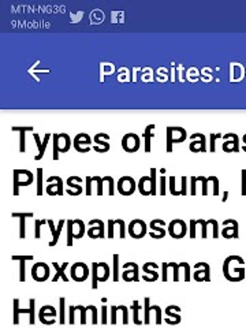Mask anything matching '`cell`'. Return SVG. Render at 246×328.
<instances>
[{
  "label": "cell",
  "mask_w": 246,
  "mask_h": 328,
  "mask_svg": "<svg viewBox=\"0 0 246 328\" xmlns=\"http://www.w3.org/2000/svg\"><path fill=\"white\" fill-rule=\"evenodd\" d=\"M115 223L118 224V226L121 227V234H119V236H121L122 239L126 236V223L123 219H115Z\"/></svg>",
  "instance_id": "obj_44"
},
{
  "label": "cell",
  "mask_w": 246,
  "mask_h": 328,
  "mask_svg": "<svg viewBox=\"0 0 246 328\" xmlns=\"http://www.w3.org/2000/svg\"><path fill=\"white\" fill-rule=\"evenodd\" d=\"M182 196H188V177H182Z\"/></svg>",
  "instance_id": "obj_53"
},
{
  "label": "cell",
  "mask_w": 246,
  "mask_h": 328,
  "mask_svg": "<svg viewBox=\"0 0 246 328\" xmlns=\"http://www.w3.org/2000/svg\"><path fill=\"white\" fill-rule=\"evenodd\" d=\"M64 302H66V299L60 298L59 299V304H60V323H64L66 320H64Z\"/></svg>",
  "instance_id": "obj_51"
},
{
  "label": "cell",
  "mask_w": 246,
  "mask_h": 328,
  "mask_svg": "<svg viewBox=\"0 0 246 328\" xmlns=\"http://www.w3.org/2000/svg\"><path fill=\"white\" fill-rule=\"evenodd\" d=\"M56 314H58V312H56V309L53 308V306H51V305H44V306H41L39 310V320L41 321L43 324H53L55 321H56Z\"/></svg>",
  "instance_id": "obj_19"
},
{
  "label": "cell",
  "mask_w": 246,
  "mask_h": 328,
  "mask_svg": "<svg viewBox=\"0 0 246 328\" xmlns=\"http://www.w3.org/2000/svg\"><path fill=\"white\" fill-rule=\"evenodd\" d=\"M92 289L96 290L99 283L102 282H107L110 275H111V271L107 263H93L92 264Z\"/></svg>",
  "instance_id": "obj_6"
},
{
  "label": "cell",
  "mask_w": 246,
  "mask_h": 328,
  "mask_svg": "<svg viewBox=\"0 0 246 328\" xmlns=\"http://www.w3.org/2000/svg\"><path fill=\"white\" fill-rule=\"evenodd\" d=\"M71 230L74 239H81L82 236L85 235V232L88 231L85 228V223L81 219H71Z\"/></svg>",
  "instance_id": "obj_28"
},
{
  "label": "cell",
  "mask_w": 246,
  "mask_h": 328,
  "mask_svg": "<svg viewBox=\"0 0 246 328\" xmlns=\"http://www.w3.org/2000/svg\"><path fill=\"white\" fill-rule=\"evenodd\" d=\"M223 275L230 282H241L245 279L246 268L243 259L239 256H228L223 263Z\"/></svg>",
  "instance_id": "obj_1"
},
{
  "label": "cell",
  "mask_w": 246,
  "mask_h": 328,
  "mask_svg": "<svg viewBox=\"0 0 246 328\" xmlns=\"http://www.w3.org/2000/svg\"><path fill=\"white\" fill-rule=\"evenodd\" d=\"M89 228H88V236L91 238V239H103V238H106V226H104V222H103L102 219H92V220H89Z\"/></svg>",
  "instance_id": "obj_11"
},
{
  "label": "cell",
  "mask_w": 246,
  "mask_h": 328,
  "mask_svg": "<svg viewBox=\"0 0 246 328\" xmlns=\"http://www.w3.org/2000/svg\"><path fill=\"white\" fill-rule=\"evenodd\" d=\"M190 150L194 152V153H198V152H207V142H205V135L201 134V133H194V134L190 135Z\"/></svg>",
  "instance_id": "obj_22"
},
{
  "label": "cell",
  "mask_w": 246,
  "mask_h": 328,
  "mask_svg": "<svg viewBox=\"0 0 246 328\" xmlns=\"http://www.w3.org/2000/svg\"><path fill=\"white\" fill-rule=\"evenodd\" d=\"M127 232L133 239H141L148 234V224L142 219H134L129 223Z\"/></svg>",
  "instance_id": "obj_9"
},
{
  "label": "cell",
  "mask_w": 246,
  "mask_h": 328,
  "mask_svg": "<svg viewBox=\"0 0 246 328\" xmlns=\"http://www.w3.org/2000/svg\"><path fill=\"white\" fill-rule=\"evenodd\" d=\"M149 298H145V324H149Z\"/></svg>",
  "instance_id": "obj_46"
},
{
  "label": "cell",
  "mask_w": 246,
  "mask_h": 328,
  "mask_svg": "<svg viewBox=\"0 0 246 328\" xmlns=\"http://www.w3.org/2000/svg\"><path fill=\"white\" fill-rule=\"evenodd\" d=\"M116 306H111V323L115 324L116 323Z\"/></svg>",
  "instance_id": "obj_61"
},
{
  "label": "cell",
  "mask_w": 246,
  "mask_h": 328,
  "mask_svg": "<svg viewBox=\"0 0 246 328\" xmlns=\"http://www.w3.org/2000/svg\"><path fill=\"white\" fill-rule=\"evenodd\" d=\"M149 236L153 239H161L167 234L166 230V222L163 219H153L149 222Z\"/></svg>",
  "instance_id": "obj_18"
},
{
  "label": "cell",
  "mask_w": 246,
  "mask_h": 328,
  "mask_svg": "<svg viewBox=\"0 0 246 328\" xmlns=\"http://www.w3.org/2000/svg\"><path fill=\"white\" fill-rule=\"evenodd\" d=\"M142 270H144L146 275H152V278H153L154 280L159 279V272H157L159 266H157V264H154V263H145Z\"/></svg>",
  "instance_id": "obj_31"
},
{
  "label": "cell",
  "mask_w": 246,
  "mask_h": 328,
  "mask_svg": "<svg viewBox=\"0 0 246 328\" xmlns=\"http://www.w3.org/2000/svg\"><path fill=\"white\" fill-rule=\"evenodd\" d=\"M66 193L71 197H77V196H81L84 192V186H82V178L81 177H77V175H71L68 177L67 181H66Z\"/></svg>",
  "instance_id": "obj_16"
},
{
  "label": "cell",
  "mask_w": 246,
  "mask_h": 328,
  "mask_svg": "<svg viewBox=\"0 0 246 328\" xmlns=\"http://www.w3.org/2000/svg\"><path fill=\"white\" fill-rule=\"evenodd\" d=\"M182 264H184L185 268V280L189 282V280L192 279V276H190V266H189L188 263H182Z\"/></svg>",
  "instance_id": "obj_56"
},
{
  "label": "cell",
  "mask_w": 246,
  "mask_h": 328,
  "mask_svg": "<svg viewBox=\"0 0 246 328\" xmlns=\"http://www.w3.org/2000/svg\"><path fill=\"white\" fill-rule=\"evenodd\" d=\"M13 260H17V261L33 260V256H13Z\"/></svg>",
  "instance_id": "obj_60"
},
{
  "label": "cell",
  "mask_w": 246,
  "mask_h": 328,
  "mask_svg": "<svg viewBox=\"0 0 246 328\" xmlns=\"http://www.w3.org/2000/svg\"><path fill=\"white\" fill-rule=\"evenodd\" d=\"M93 182L97 184V196H103L104 194V189H103V185H104V181H103V177H99V175H93L92 177Z\"/></svg>",
  "instance_id": "obj_36"
},
{
  "label": "cell",
  "mask_w": 246,
  "mask_h": 328,
  "mask_svg": "<svg viewBox=\"0 0 246 328\" xmlns=\"http://www.w3.org/2000/svg\"><path fill=\"white\" fill-rule=\"evenodd\" d=\"M13 177H14V181H13V186H14L13 194H14L15 197L20 196V188H22V186H30L34 182V175L30 170H14L13 171Z\"/></svg>",
  "instance_id": "obj_4"
},
{
  "label": "cell",
  "mask_w": 246,
  "mask_h": 328,
  "mask_svg": "<svg viewBox=\"0 0 246 328\" xmlns=\"http://www.w3.org/2000/svg\"><path fill=\"white\" fill-rule=\"evenodd\" d=\"M92 137L87 133H79L74 137V140H72V146H74V149L77 150L78 153H88V152H91L92 150Z\"/></svg>",
  "instance_id": "obj_10"
},
{
  "label": "cell",
  "mask_w": 246,
  "mask_h": 328,
  "mask_svg": "<svg viewBox=\"0 0 246 328\" xmlns=\"http://www.w3.org/2000/svg\"><path fill=\"white\" fill-rule=\"evenodd\" d=\"M20 236L25 238L26 236V227H25V219H21L20 222Z\"/></svg>",
  "instance_id": "obj_57"
},
{
  "label": "cell",
  "mask_w": 246,
  "mask_h": 328,
  "mask_svg": "<svg viewBox=\"0 0 246 328\" xmlns=\"http://www.w3.org/2000/svg\"><path fill=\"white\" fill-rule=\"evenodd\" d=\"M167 232L174 239H182L186 235V232H188V226H186V223L182 219H174V220L170 222Z\"/></svg>",
  "instance_id": "obj_15"
},
{
  "label": "cell",
  "mask_w": 246,
  "mask_h": 328,
  "mask_svg": "<svg viewBox=\"0 0 246 328\" xmlns=\"http://www.w3.org/2000/svg\"><path fill=\"white\" fill-rule=\"evenodd\" d=\"M29 309H21L20 308V299H14V323H20V313H29L30 324L34 323V299L29 301Z\"/></svg>",
  "instance_id": "obj_23"
},
{
  "label": "cell",
  "mask_w": 246,
  "mask_h": 328,
  "mask_svg": "<svg viewBox=\"0 0 246 328\" xmlns=\"http://www.w3.org/2000/svg\"><path fill=\"white\" fill-rule=\"evenodd\" d=\"M102 313H103L102 323L103 324H106L107 323V306H103V308H102Z\"/></svg>",
  "instance_id": "obj_62"
},
{
  "label": "cell",
  "mask_w": 246,
  "mask_h": 328,
  "mask_svg": "<svg viewBox=\"0 0 246 328\" xmlns=\"http://www.w3.org/2000/svg\"><path fill=\"white\" fill-rule=\"evenodd\" d=\"M110 140L111 137L106 133H97L93 135V150L97 153H107L110 150Z\"/></svg>",
  "instance_id": "obj_17"
},
{
  "label": "cell",
  "mask_w": 246,
  "mask_h": 328,
  "mask_svg": "<svg viewBox=\"0 0 246 328\" xmlns=\"http://www.w3.org/2000/svg\"><path fill=\"white\" fill-rule=\"evenodd\" d=\"M66 226H67V246H72V230H71V219H67L66 222Z\"/></svg>",
  "instance_id": "obj_42"
},
{
  "label": "cell",
  "mask_w": 246,
  "mask_h": 328,
  "mask_svg": "<svg viewBox=\"0 0 246 328\" xmlns=\"http://www.w3.org/2000/svg\"><path fill=\"white\" fill-rule=\"evenodd\" d=\"M36 181H37V196H43L44 193V179H43V169H37V175H36Z\"/></svg>",
  "instance_id": "obj_33"
},
{
  "label": "cell",
  "mask_w": 246,
  "mask_h": 328,
  "mask_svg": "<svg viewBox=\"0 0 246 328\" xmlns=\"http://www.w3.org/2000/svg\"><path fill=\"white\" fill-rule=\"evenodd\" d=\"M11 130L13 131H20V133H26V131H33L34 127H32V126H22V127H20V126H17V127H11Z\"/></svg>",
  "instance_id": "obj_48"
},
{
  "label": "cell",
  "mask_w": 246,
  "mask_h": 328,
  "mask_svg": "<svg viewBox=\"0 0 246 328\" xmlns=\"http://www.w3.org/2000/svg\"><path fill=\"white\" fill-rule=\"evenodd\" d=\"M66 222H67V220H64V219H60V220H59V223H58V227L55 228L53 220H48V223H47V224H48L49 230H51V232H52V241L48 242L49 246H55L56 243H58L59 236H60V234H62V228H63V226L66 224Z\"/></svg>",
  "instance_id": "obj_27"
},
{
  "label": "cell",
  "mask_w": 246,
  "mask_h": 328,
  "mask_svg": "<svg viewBox=\"0 0 246 328\" xmlns=\"http://www.w3.org/2000/svg\"><path fill=\"white\" fill-rule=\"evenodd\" d=\"M52 266H53V268L56 270V274H55V276L52 278V282H58L60 278H62L64 282H68V280H70V278H68V276L64 274L66 268H68V266H70L68 263H63L62 266H59L58 263H52Z\"/></svg>",
  "instance_id": "obj_30"
},
{
  "label": "cell",
  "mask_w": 246,
  "mask_h": 328,
  "mask_svg": "<svg viewBox=\"0 0 246 328\" xmlns=\"http://www.w3.org/2000/svg\"><path fill=\"white\" fill-rule=\"evenodd\" d=\"M122 149L126 153H135L141 148V138L135 133H126L122 138Z\"/></svg>",
  "instance_id": "obj_8"
},
{
  "label": "cell",
  "mask_w": 246,
  "mask_h": 328,
  "mask_svg": "<svg viewBox=\"0 0 246 328\" xmlns=\"http://www.w3.org/2000/svg\"><path fill=\"white\" fill-rule=\"evenodd\" d=\"M154 129H156L154 125H148L144 130V149L146 153H149L152 149V138L154 137Z\"/></svg>",
  "instance_id": "obj_29"
},
{
  "label": "cell",
  "mask_w": 246,
  "mask_h": 328,
  "mask_svg": "<svg viewBox=\"0 0 246 328\" xmlns=\"http://www.w3.org/2000/svg\"><path fill=\"white\" fill-rule=\"evenodd\" d=\"M103 181H104V182H108V194H110V196H114V194H115V181H114V178L110 177V175H104V177H103Z\"/></svg>",
  "instance_id": "obj_35"
},
{
  "label": "cell",
  "mask_w": 246,
  "mask_h": 328,
  "mask_svg": "<svg viewBox=\"0 0 246 328\" xmlns=\"http://www.w3.org/2000/svg\"><path fill=\"white\" fill-rule=\"evenodd\" d=\"M85 184H87V186H85V194H87V196H92V194H93V188H92L93 179H92V177H87V178H85Z\"/></svg>",
  "instance_id": "obj_41"
},
{
  "label": "cell",
  "mask_w": 246,
  "mask_h": 328,
  "mask_svg": "<svg viewBox=\"0 0 246 328\" xmlns=\"http://www.w3.org/2000/svg\"><path fill=\"white\" fill-rule=\"evenodd\" d=\"M242 141H243V146H242V150H243V152H246V134L243 135V138H242Z\"/></svg>",
  "instance_id": "obj_63"
},
{
  "label": "cell",
  "mask_w": 246,
  "mask_h": 328,
  "mask_svg": "<svg viewBox=\"0 0 246 328\" xmlns=\"http://www.w3.org/2000/svg\"><path fill=\"white\" fill-rule=\"evenodd\" d=\"M122 279L125 282H138L140 275H138V266L137 263H126L123 266V272H122Z\"/></svg>",
  "instance_id": "obj_20"
},
{
  "label": "cell",
  "mask_w": 246,
  "mask_h": 328,
  "mask_svg": "<svg viewBox=\"0 0 246 328\" xmlns=\"http://www.w3.org/2000/svg\"><path fill=\"white\" fill-rule=\"evenodd\" d=\"M222 235L226 239H231V238H238V223L234 219H227L223 222V230Z\"/></svg>",
  "instance_id": "obj_25"
},
{
  "label": "cell",
  "mask_w": 246,
  "mask_h": 328,
  "mask_svg": "<svg viewBox=\"0 0 246 328\" xmlns=\"http://www.w3.org/2000/svg\"><path fill=\"white\" fill-rule=\"evenodd\" d=\"M53 141V160L58 161L60 153H67L71 148V138L67 133H56L52 135Z\"/></svg>",
  "instance_id": "obj_3"
},
{
  "label": "cell",
  "mask_w": 246,
  "mask_h": 328,
  "mask_svg": "<svg viewBox=\"0 0 246 328\" xmlns=\"http://www.w3.org/2000/svg\"><path fill=\"white\" fill-rule=\"evenodd\" d=\"M242 190H241V194L243 196V197H246V170H242Z\"/></svg>",
  "instance_id": "obj_49"
},
{
  "label": "cell",
  "mask_w": 246,
  "mask_h": 328,
  "mask_svg": "<svg viewBox=\"0 0 246 328\" xmlns=\"http://www.w3.org/2000/svg\"><path fill=\"white\" fill-rule=\"evenodd\" d=\"M11 216L13 217H20V219H28V217H33L34 215L32 212H29V213H13V215H11Z\"/></svg>",
  "instance_id": "obj_58"
},
{
  "label": "cell",
  "mask_w": 246,
  "mask_h": 328,
  "mask_svg": "<svg viewBox=\"0 0 246 328\" xmlns=\"http://www.w3.org/2000/svg\"><path fill=\"white\" fill-rule=\"evenodd\" d=\"M201 182H203V196H207L208 194V177H204L201 175Z\"/></svg>",
  "instance_id": "obj_55"
},
{
  "label": "cell",
  "mask_w": 246,
  "mask_h": 328,
  "mask_svg": "<svg viewBox=\"0 0 246 328\" xmlns=\"http://www.w3.org/2000/svg\"><path fill=\"white\" fill-rule=\"evenodd\" d=\"M157 170L156 169H150V174L149 175H144L138 179L137 182V189L140 192L141 196L144 197H149V196H157Z\"/></svg>",
  "instance_id": "obj_2"
},
{
  "label": "cell",
  "mask_w": 246,
  "mask_h": 328,
  "mask_svg": "<svg viewBox=\"0 0 246 328\" xmlns=\"http://www.w3.org/2000/svg\"><path fill=\"white\" fill-rule=\"evenodd\" d=\"M91 275V271H89V267L85 264V263H74L71 267H70V276L74 282H85V280L89 278Z\"/></svg>",
  "instance_id": "obj_12"
},
{
  "label": "cell",
  "mask_w": 246,
  "mask_h": 328,
  "mask_svg": "<svg viewBox=\"0 0 246 328\" xmlns=\"http://www.w3.org/2000/svg\"><path fill=\"white\" fill-rule=\"evenodd\" d=\"M161 270H163L161 280H163V282H167V279H169V276H167V274H169V264H167V263H163V266H161Z\"/></svg>",
  "instance_id": "obj_54"
},
{
  "label": "cell",
  "mask_w": 246,
  "mask_h": 328,
  "mask_svg": "<svg viewBox=\"0 0 246 328\" xmlns=\"http://www.w3.org/2000/svg\"><path fill=\"white\" fill-rule=\"evenodd\" d=\"M47 186H45V193L48 196H60L62 197L64 193V189H63V181L59 175H52L49 177L47 181Z\"/></svg>",
  "instance_id": "obj_13"
},
{
  "label": "cell",
  "mask_w": 246,
  "mask_h": 328,
  "mask_svg": "<svg viewBox=\"0 0 246 328\" xmlns=\"http://www.w3.org/2000/svg\"><path fill=\"white\" fill-rule=\"evenodd\" d=\"M45 223H48V220H45V219H37L36 222H34V238L36 239H40V236H41V226L45 224Z\"/></svg>",
  "instance_id": "obj_34"
},
{
  "label": "cell",
  "mask_w": 246,
  "mask_h": 328,
  "mask_svg": "<svg viewBox=\"0 0 246 328\" xmlns=\"http://www.w3.org/2000/svg\"><path fill=\"white\" fill-rule=\"evenodd\" d=\"M223 140L226 142H223V150L227 152V153H231V152H239V138L238 135L234 134V133H227L223 137Z\"/></svg>",
  "instance_id": "obj_21"
},
{
  "label": "cell",
  "mask_w": 246,
  "mask_h": 328,
  "mask_svg": "<svg viewBox=\"0 0 246 328\" xmlns=\"http://www.w3.org/2000/svg\"><path fill=\"white\" fill-rule=\"evenodd\" d=\"M52 135L49 134V133H45V135H44V140L41 141V138H40V135L37 134V133H33V138L34 141H36V145H37V148H39V154H36L34 156V160H41L44 157V153H45V149H47V146H48L49 144V138H51Z\"/></svg>",
  "instance_id": "obj_26"
},
{
  "label": "cell",
  "mask_w": 246,
  "mask_h": 328,
  "mask_svg": "<svg viewBox=\"0 0 246 328\" xmlns=\"http://www.w3.org/2000/svg\"><path fill=\"white\" fill-rule=\"evenodd\" d=\"M114 274H112V278H114V282H118L119 280V255H114Z\"/></svg>",
  "instance_id": "obj_37"
},
{
  "label": "cell",
  "mask_w": 246,
  "mask_h": 328,
  "mask_svg": "<svg viewBox=\"0 0 246 328\" xmlns=\"http://www.w3.org/2000/svg\"><path fill=\"white\" fill-rule=\"evenodd\" d=\"M20 280H21V282H24V280H25V261H21Z\"/></svg>",
  "instance_id": "obj_59"
},
{
  "label": "cell",
  "mask_w": 246,
  "mask_h": 328,
  "mask_svg": "<svg viewBox=\"0 0 246 328\" xmlns=\"http://www.w3.org/2000/svg\"><path fill=\"white\" fill-rule=\"evenodd\" d=\"M208 179H209V182L213 184V196H219V179L216 177H213V175L208 177Z\"/></svg>",
  "instance_id": "obj_43"
},
{
  "label": "cell",
  "mask_w": 246,
  "mask_h": 328,
  "mask_svg": "<svg viewBox=\"0 0 246 328\" xmlns=\"http://www.w3.org/2000/svg\"><path fill=\"white\" fill-rule=\"evenodd\" d=\"M190 194H192V196H196V194H197V192H196V188H197V186H196V184H197V177H192V178H190Z\"/></svg>",
  "instance_id": "obj_50"
},
{
  "label": "cell",
  "mask_w": 246,
  "mask_h": 328,
  "mask_svg": "<svg viewBox=\"0 0 246 328\" xmlns=\"http://www.w3.org/2000/svg\"><path fill=\"white\" fill-rule=\"evenodd\" d=\"M179 312V306H175V305H171V306H167L166 309V313L169 317L174 318V324H178L181 321V316L178 314Z\"/></svg>",
  "instance_id": "obj_32"
},
{
  "label": "cell",
  "mask_w": 246,
  "mask_h": 328,
  "mask_svg": "<svg viewBox=\"0 0 246 328\" xmlns=\"http://www.w3.org/2000/svg\"><path fill=\"white\" fill-rule=\"evenodd\" d=\"M220 137H222V134H220V133L211 134V148H209V150H211V152H215V141H216L217 138H220Z\"/></svg>",
  "instance_id": "obj_52"
},
{
  "label": "cell",
  "mask_w": 246,
  "mask_h": 328,
  "mask_svg": "<svg viewBox=\"0 0 246 328\" xmlns=\"http://www.w3.org/2000/svg\"><path fill=\"white\" fill-rule=\"evenodd\" d=\"M175 181H177V178H175L174 175H171V177H170V194H171V196H181V193H179L178 190H177V189H175Z\"/></svg>",
  "instance_id": "obj_40"
},
{
  "label": "cell",
  "mask_w": 246,
  "mask_h": 328,
  "mask_svg": "<svg viewBox=\"0 0 246 328\" xmlns=\"http://www.w3.org/2000/svg\"><path fill=\"white\" fill-rule=\"evenodd\" d=\"M194 280L197 282H209L211 280V270H209V266L207 263H197L194 266Z\"/></svg>",
  "instance_id": "obj_24"
},
{
  "label": "cell",
  "mask_w": 246,
  "mask_h": 328,
  "mask_svg": "<svg viewBox=\"0 0 246 328\" xmlns=\"http://www.w3.org/2000/svg\"><path fill=\"white\" fill-rule=\"evenodd\" d=\"M167 146L166 150L171 153L173 152V145L174 144H182L188 138V131L185 130L184 127L179 126H169L167 129Z\"/></svg>",
  "instance_id": "obj_5"
},
{
  "label": "cell",
  "mask_w": 246,
  "mask_h": 328,
  "mask_svg": "<svg viewBox=\"0 0 246 328\" xmlns=\"http://www.w3.org/2000/svg\"><path fill=\"white\" fill-rule=\"evenodd\" d=\"M116 189L121 196H125V197H129V196H133L137 190V182L135 179L130 175H125V177H121L118 184H116Z\"/></svg>",
  "instance_id": "obj_7"
},
{
  "label": "cell",
  "mask_w": 246,
  "mask_h": 328,
  "mask_svg": "<svg viewBox=\"0 0 246 328\" xmlns=\"http://www.w3.org/2000/svg\"><path fill=\"white\" fill-rule=\"evenodd\" d=\"M169 264V268H173L174 270V280L178 282L179 280V263H167Z\"/></svg>",
  "instance_id": "obj_45"
},
{
  "label": "cell",
  "mask_w": 246,
  "mask_h": 328,
  "mask_svg": "<svg viewBox=\"0 0 246 328\" xmlns=\"http://www.w3.org/2000/svg\"><path fill=\"white\" fill-rule=\"evenodd\" d=\"M131 309H133V321H134L135 324H142V321H141L140 318H138V310H140V306H138V302L137 301H133V306H131Z\"/></svg>",
  "instance_id": "obj_38"
},
{
  "label": "cell",
  "mask_w": 246,
  "mask_h": 328,
  "mask_svg": "<svg viewBox=\"0 0 246 328\" xmlns=\"http://www.w3.org/2000/svg\"><path fill=\"white\" fill-rule=\"evenodd\" d=\"M30 274H32V278L36 282H45V280L49 279V274H51V270H49L48 264H45V263H34L33 267H32V270H30Z\"/></svg>",
  "instance_id": "obj_14"
},
{
  "label": "cell",
  "mask_w": 246,
  "mask_h": 328,
  "mask_svg": "<svg viewBox=\"0 0 246 328\" xmlns=\"http://www.w3.org/2000/svg\"><path fill=\"white\" fill-rule=\"evenodd\" d=\"M26 150V138H25V133H20V152L24 153Z\"/></svg>",
  "instance_id": "obj_47"
},
{
  "label": "cell",
  "mask_w": 246,
  "mask_h": 328,
  "mask_svg": "<svg viewBox=\"0 0 246 328\" xmlns=\"http://www.w3.org/2000/svg\"><path fill=\"white\" fill-rule=\"evenodd\" d=\"M167 177L161 175L160 177V186H159V196H166L167 194Z\"/></svg>",
  "instance_id": "obj_39"
}]
</instances>
